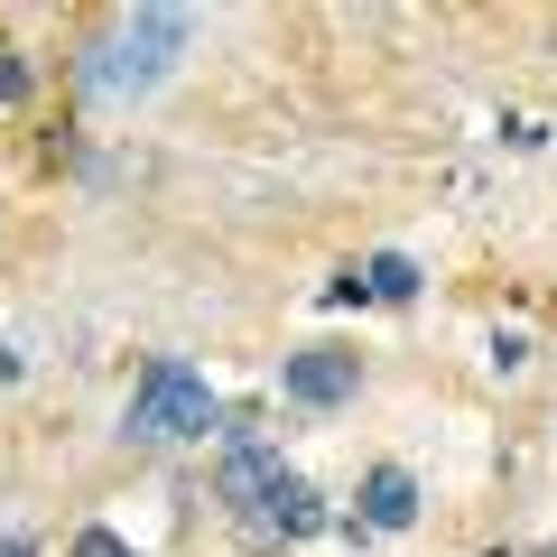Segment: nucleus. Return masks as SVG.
Instances as JSON below:
<instances>
[{"instance_id":"nucleus-1","label":"nucleus","mask_w":557,"mask_h":557,"mask_svg":"<svg viewBox=\"0 0 557 557\" xmlns=\"http://www.w3.org/2000/svg\"><path fill=\"white\" fill-rule=\"evenodd\" d=\"M186 47H196V10H131L112 38L84 47L75 75H84V94H94V102H139L149 84L177 75Z\"/></svg>"},{"instance_id":"nucleus-2","label":"nucleus","mask_w":557,"mask_h":557,"mask_svg":"<svg viewBox=\"0 0 557 557\" xmlns=\"http://www.w3.org/2000/svg\"><path fill=\"white\" fill-rule=\"evenodd\" d=\"M214 428H223V399L196 362L159 354L131 381V409H121V437L131 446H186V437H214Z\"/></svg>"},{"instance_id":"nucleus-3","label":"nucleus","mask_w":557,"mask_h":557,"mask_svg":"<svg viewBox=\"0 0 557 557\" xmlns=\"http://www.w3.org/2000/svg\"><path fill=\"white\" fill-rule=\"evenodd\" d=\"M278 391L298 399V409H344V399L362 391V362L344 354V344H307V354L278 362Z\"/></svg>"},{"instance_id":"nucleus-4","label":"nucleus","mask_w":557,"mask_h":557,"mask_svg":"<svg viewBox=\"0 0 557 557\" xmlns=\"http://www.w3.org/2000/svg\"><path fill=\"white\" fill-rule=\"evenodd\" d=\"M288 483H298V474L278 465V446H260V437L223 446V474H214V493L233 502V511H251V520H260V511H270L278 493H288Z\"/></svg>"},{"instance_id":"nucleus-5","label":"nucleus","mask_w":557,"mask_h":557,"mask_svg":"<svg viewBox=\"0 0 557 557\" xmlns=\"http://www.w3.org/2000/svg\"><path fill=\"white\" fill-rule=\"evenodd\" d=\"M362 530H372V539H399V530H409V520H418V474H409V465H372V474H362Z\"/></svg>"},{"instance_id":"nucleus-6","label":"nucleus","mask_w":557,"mask_h":557,"mask_svg":"<svg viewBox=\"0 0 557 557\" xmlns=\"http://www.w3.org/2000/svg\"><path fill=\"white\" fill-rule=\"evenodd\" d=\"M260 520H270L278 539H317V530H335V520H325V493H307V483H288V493H278Z\"/></svg>"},{"instance_id":"nucleus-7","label":"nucleus","mask_w":557,"mask_h":557,"mask_svg":"<svg viewBox=\"0 0 557 557\" xmlns=\"http://www.w3.org/2000/svg\"><path fill=\"white\" fill-rule=\"evenodd\" d=\"M362 278H372V298H391V307H409L428 278H418V260L409 251H381V260H362Z\"/></svg>"},{"instance_id":"nucleus-8","label":"nucleus","mask_w":557,"mask_h":557,"mask_svg":"<svg viewBox=\"0 0 557 557\" xmlns=\"http://www.w3.org/2000/svg\"><path fill=\"white\" fill-rule=\"evenodd\" d=\"M362 298H372V278H362V270H335V278H325V307H362Z\"/></svg>"},{"instance_id":"nucleus-9","label":"nucleus","mask_w":557,"mask_h":557,"mask_svg":"<svg viewBox=\"0 0 557 557\" xmlns=\"http://www.w3.org/2000/svg\"><path fill=\"white\" fill-rule=\"evenodd\" d=\"M75 557H139V548H131L121 530H84V539H75Z\"/></svg>"},{"instance_id":"nucleus-10","label":"nucleus","mask_w":557,"mask_h":557,"mask_svg":"<svg viewBox=\"0 0 557 557\" xmlns=\"http://www.w3.org/2000/svg\"><path fill=\"white\" fill-rule=\"evenodd\" d=\"M28 94V65H20V47H0V102H20Z\"/></svg>"},{"instance_id":"nucleus-11","label":"nucleus","mask_w":557,"mask_h":557,"mask_svg":"<svg viewBox=\"0 0 557 557\" xmlns=\"http://www.w3.org/2000/svg\"><path fill=\"white\" fill-rule=\"evenodd\" d=\"M530 362V335H493V372H520Z\"/></svg>"},{"instance_id":"nucleus-12","label":"nucleus","mask_w":557,"mask_h":557,"mask_svg":"<svg viewBox=\"0 0 557 557\" xmlns=\"http://www.w3.org/2000/svg\"><path fill=\"white\" fill-rule=\"evenodd\" d=\"M0 557H38V539H28V530H10V539H0Z\"/></svg>"},{"instance_id":"nucleus-13","label":"nucleus","mask_w":557,"mask_h":557,"mask_svg":"<svg viewBox=\"0 0 557 557\" xmlns=\"http://www.w3.org/2000/svg\"><path fill=\"white\" fill-rule=\"evenodd\" d=\"M548 557H557V548H548Z\"/></svg>"}]
</instances>
